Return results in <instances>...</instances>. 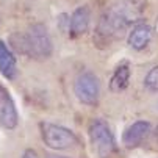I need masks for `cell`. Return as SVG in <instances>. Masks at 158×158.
Returning <instances> with one entry per match:
<instances>
[{"label": "cell", "mask_w": 158, "mask_h": 158, "mask_svg": "<svg viewBox=\"0 0 158 158\" xmlns=\"http://www.w3.org/2000/svg\"><path fill=\"white\" fill-rule=\"evenodd\" d=\"M146 2L143 0H118L100 16L97 24V39L102 44L119 38L128 27L143 20Z\"/></svg>", "instance_id": "6da1fadb"}, {"label": "cell", "mask_w": 158, "mask_h": 158, "mask_svg": "<svg viewBox=\"0 0 158 158\" xmlns=\"http://www.w3.org/2000/svg\"><path fill=\"white\" fill-rule=\"evenodd\" d=\"M39 130L42 143L52 150H67L78 146V136L64 125L42 121L39 124Z\"/></svg>", "instance_id": "7a4b0ae2"}, {"label": "cell", "mask_w": 158, "mask_h": 158, "mask_svg": "<svg viewBox=\"0 0 158 158\" xmlns=\"http://www.w3.org/2000/svg\"><path fill=\"white\" fill-rule=\"evenodd\" d=\"M88 135L99 158H113L118 153L116 138L103 119H93L88 127Z\"/></svg>", "instance_id": "3957f363"}, {"label": "cell", "mask_w": 158, "mask_h": 158, "mask_svg": "<svg viewBox=\"0 0 158 158\" xmlns=\"http://www.w3.org/2000/svg\"><path fill=\"white\" fill-rule=\"evenodd\" d=\"M74 94L77 100L88 106H96L100 99V80L91 71H83L75 77Z\"/></svg>", "instance_id": "277c9868"}, {"label": "cell", "mask_w": 158, "mask_h": 158, "mask_svg": "<svg viewBox=\"0 0 158 158\" xmlns=\"http://www.w3.org/2000/svg\"><path fill=\"white\" fill-rule=\"evenodd\" d=\"M25 35H27V41H28L30 58H35L39 61L50 58V55L53 52V44H52V38H50L46 25L33 24Z\"/></svg>", "instance_id": "5b68a950"}, {"label": "cell", "mask_w": 158, "mask_h": 158, "mask_svg": "<svg viewBox=\"0 0 158 158\" xmlns=\"http://www.w3.org/2000/svg\"><path fill=\"white\" fill-rule=\"evenodd\" d=\"M19 124V113L11 94L0 86V125L6 130H14Z\"/></svg>", "instance_id": "8992f818"}, {"label": "cell", "mask_w": 158, "mask_h": 158, "mask_svg": "<svg viewBox=\"0 0 158 158\" xmlns=\"http://www.w3.org/2000/svg\"><path fill=\"white\" fill-rule=\"evenodd\" d=\"M150 122L146 119H139V121H135L133 124H130L124 135H122V144L127 149H136L138 146L143 144V141L149 136L150 133Z\"/></svg>", "instance_id": "52a82bcc"}, {"label": "cell", "mask_w": 158, "mask_h": 158, "mask_svg": "<svg viewBox=\"0 0 158 158\" xmlns=\"http://www.w3.org/2000/svg\"><path fill=\"white\" fill-rule=\"evenodd\" d=\"M152 36H153L152 27L149 24H144V22H138L131 27L127 36V42L133 50H144L152 41Z\"/></svg>", "instance_id": "ba28073f"}, {"label": "cell", "mask_w": 158, "mask_h": 158, "mask_svg": "<svg viewBox=\"0 0 158 158\" xmlns=\"http://www.w3.org/2000/svg\"><path fill=\"white\" fill-rule=\"evenodd\" d=\"M89 24H91V11H89L88 6H78L74 10L72 16L69 17V36L72 38H78V36H83L88 28H89Z\"/></svg>", "instance_id": "9c48e42d"}, {"label": "cell", "mask_w": 158, "mask_h": 158, "mask_svg": "<svg viewBox=\"0 0 158 158\" xmlns=\"http://www.w3.org/2000/svg\"><path fill=\"white\" fill-rule=\"evenodd\" d=\"M17 61L11 47L0 39V74L8 80H14L17 77Z\"/></svg>", "instance_id": "30bf717a"}, {"label": "cell", "mask_w": 158, "mask_h": 158, "mask_svg": "<svg viewBox=\"0 0 158 158\" xmlns=\"http://www.w3.org/2000/svg\"><path fill=\"white\" fill-rule=\"evenodd\" d=\"M130 66L128 63H122L116 67L114 74H113L111 80H110V89L113 93H122L124 89L128 86V81H130Z\"/></svg>", "instance_id": "8fae6325"}, {"label": "cell", "mask_w": 158, "mask_h": 158, "mask_svg": "<svg viewBox=\"0 0 158 158\" xmlns=\"http://www.w3.org/2000/svg\"><path fill=\"white\" fill-rule=\"evenodd\" d=\"M10 44L11 47L20 53V55H25V56H30V49H28V41H27V35L25 33H13L10 36Z\"/></svg>", "instance_id": "7c38bea8"}, {"label": "cell", "mask_w": 158, "mask_h": 158, "mask_svg": "<svg viewBox=\"0 0 158 158\" xmlns=\"http://www.w3.org/2000/svg\"><path fill=\"white\" fill-rule=\"evenodd\" d=\"M144 88L152 93H158V66H153L144 77Z\"/></svg>", "instance_id": "4fadbf2b"}, {"label": "cell", "mask_w": 158, "mask_h": 158, "mask_svg": "<svg viewBox=\"0 0 158 158\" xmlns=\"http://www.w3.org/2000/svg\"><path fill=\"white\" fill-rule=\"evenodd\" d=\"M22 158H39L38 152L33 150V149H27L24 153H22Z\"/></svg>", "instance_id": "5bb4252c"}, {"label": "cell", "mask_w": 158, "mask_h": 158, "mask_svg": "<svg viewBox=\"0 0 158 158\" xmlns=\"http://www.w3.org/2000/svg\"><path fill=\"white\" fill-rule=\"evenodd\" d=\"M44 158H71V156H64V155H58V153H52V152H46Z\"/></svg>", "instance_id": "9a60e30c"}, {"label": "cell", "mask_w": 158, "mask_h": 158, "mask_svg": "<svg viewBox=\"0 0 158 158\" xmlns=\"http://www.w3.org/2000/svg\"><path fill=\"white\" fill-rule=\"evenodd\" d=\"M155 30H156V33H158V17H156V22H155Z\"/></svg>", "instance_id": "2e32d148"}]
</instances>
